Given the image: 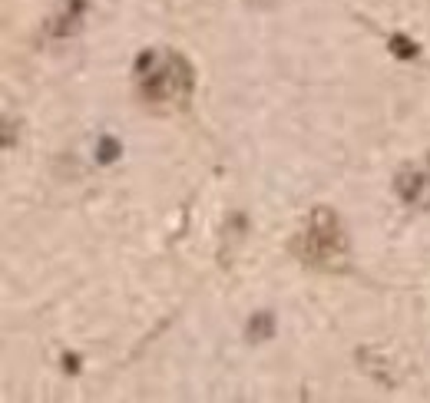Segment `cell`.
I'll list each match as a JSON object with an SVG mask.
<instances>
[{"label": "cell", "mask_w": 430, "mask_h": 403, "mask_svg": "<svg viewBox=\"0 0 430 403\" xmlns=\"http://www.w3.org/2000/svg\"><path fill=\"white\" fill-rule=\"evenodd\" d=\"M133 86L152 109H186L196 93V67L179 50L149 46L133 63Z\"/></svg>", "instance_id": "obj_1"}, {"label": "cell", "mask_w": 430, "mask_h": 403, "mask_svg": "<svg viewBox=\"0 0 430 403\" xmlns=\"http://www.w3.org/2000/svg\"><path fill=\"white\" fill-rule=\"evenodd\" d=\"M291 252L298 254L302 265L314 271H344L348 268V231L341 225V215L331 205H314Z\"/></svg>", "instance_id": "obj_2"}, {"label": "cell", "mask_w": 430, "mask_h": 403, "mask_svg": "<svg viewBox=\"0 0 430 403\" xmlns=\"http://www.w3.org/2000/svg\"><path fill=\"white\" fill-rule=\"evenodd\" d=\"M394 189L407 205H430V159H427V169H424V172H420V169H404V172H397Z\"/></svg>", "instance_id": "obj_3"}, {"label": "cell", "mask_w": 430, "mask_h": 403, "mask_svg": "<svg viewBox=\"0 0 430 403\" xmlns=\"http://www.w3.org/2000/svg\"><path fill=\"white\" fill-rule=\"evenodd\" d=\"M83 17H86V0H63V11L47 20V36L67 40L83 27Z\"/></svg>", "instance_id": "obj_4"}, {"label": "cell", "mask_w": 430, "mask_h": 403, "mask_svg": "<svg viewBox=\"0 0 430 403\" xmlns=\"http://www.w3.org/2000/svg\"><path fill=\"white\" fill-rule=\"evenodd\" d=\"M268 337H275V314L255 311L248 317V341H268Z\"/></svg>", "instance_id": "obj_5"}, {"label": "cell", "mask_w": 430, "mask_h": 403, "mask_svg": "<svg viewBox=\"0 0 430 403\" xmlns=\"http://www.w3.org/2000/svg\"><path fill=\"white\" fill-rule=\"evenodd\" d=\"M387 46H391V53H394L397 60H414L420 53V46L410 40V36L404 34H391V40H387Z\"/></svg>", "instance_id": "obj_6"}, {"label": "cell", "mask_w": 430, "mask_h": 403, "mask_svg": "<svg viewBox=\"0 0 430 403\" xmlns=\"http://www.w3.org/2000/svg\"><path fill=\"white\" fill-rule=\"evenodd\" d=\"M119 152H123V146H119L113 136H100V142H96V162H103V165H109V162L119 159Z\"/></svg>", "instance_id": "obj_7"}, {"label": "cell", "mask_w": 430, "mask_h": 403, "mask_svg": "<svg viewBox=\"0 0 430 403\" xmlns=\"http://www.w3.org/2000/svg\"><path fill=\"white\" fill-rule=\"evenodd\" d=\"M63 360H67V370H80V357H76V354H73V357H70V354H67V357H63Z\"/></svg>", "instance_id": "obj_8"}]
</instances>
